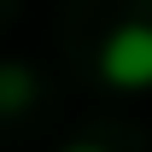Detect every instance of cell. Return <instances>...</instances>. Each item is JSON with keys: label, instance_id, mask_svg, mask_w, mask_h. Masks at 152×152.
I'll return each instance as SVG.
<instances>
[{"label": "cell", "instance_id": "3", "mask_svg": "<svg viewBox=\"0 0 152 152\" xmlns=\"http://www.w3.org/2000/svg\"><path fill=\"white\" fill-rule=\"evenodd\" d=\"M64 152H99V146H88V140H82V146H64Z\"/></svg>", "mask_w": 152, "mask_h": 152}, {"label": "cell", "instance_id": "2", "mask_svg": "<svg viewBox=\"0 0 152 152\" xmlns=\"http://www.w3.org/2000/svg\"><path fill=\"white\" fill-rule=\"evenodd\" d=\"M29 94H35V76L23 70V64H0V111L29 105Z\"/></svg>", "mask_w": 152, "mask_h": 152}, {"label": "cell", "instance_id": "1", "mask_svg": "<svg viewBox=\"0 0 152 152\" xmlns=\"http://www.w3.org/2000/svg\"><path fill=\"white\" fill-rule=\"evenodd\" d=\"M99 70H105V82H111V88L140 94V88L152 82V35H146V23H123V29L105 41Z\"/></svg>", "mask_w": 152, "mask_h": 152}]
</instances>
